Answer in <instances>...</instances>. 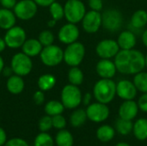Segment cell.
<instances>
[{
  "label": "cell",
  "mask_w": 147,
  "mask_h": 146,
  "mask_svg": "<svg viewBox=\"0 0 147 146\" xmlns=\"http://www.w3.org/2000/svg\"><path fill=\"white\" fill-rule=\"evenodd\" d=\"M4 41L6 46L10 48H18L26 41V32L22 27L14 26L7 30Z\"/></svg>",
  "instance_id": "cell-12"
},
{
  "label": "cell",
  "mask_w": 147,
  "mask_h": 146,
  "mask_svg": "<svg viewBox=\"0 0 147 146\" xmlns=\"http://www.w3.org/2000/svg\"><path fill=\"white\" fill-rule=\"evenodd\" d=\"M147 24V12L144 9L135 11L131 16L130 28L134 29H142Z\"/></svg>",
  "instance_id": "cell-21"
},
{
  "label": "cell",
  "mask_w": 147,
  "mask_h": 146,
  "mask_svg": "<svg viewBox=\"0 0 147 146\" xmlns=\"http://www.w3.org/2000/svg\"><path fill=\"white\" fill-rule=\"evenodd\" d=\"M34 101L37 105H40L44 102L45 101V95L42 90H38L34 94Z\"/></svg>",
  "instance_id": "cell-40"
},
{
  "label": "cell",
  "mask_w": 147,
  "mask_h": 146,
  "mask_svg": "<svg viewBox=\"0 0 147 146\" xmlns=\"http://www.w3.org/2000/svg\"><path fill=\"white\" fill-rule=\"evenodd\" d=\"M115 146H131L129 145L128 144H127V143H123V142H121V143H118L117 145Z\"/></svg>",
  "instance_id": "cell-50"
},
{
  "label": "cell",
  "mask_w": 147,
  "mask_h": 146,
  "mask_svg": "<svg viewBox=\"0 0 147 146\" xmlns=\"http://www.w3.org/2000/svg\"><path fill=\"white\" fill-rule=\"evenodd\" d=\"M6 86L9 92L14 95H17L22 92L24 89V81L21 76L12 75L8 78Z\"/></svg>",
  "instance_id": "cell-22"
},
{
  "label": "cell",
  "mask_w": 147,
  "mask_h": 146,
  "mask_svg": "<svg viewBox=\"0 0 147 146\" xmlns=\"http://www.w3.org/2000/svg\"><path fill=\"white\" fill-rule=\"evenodd\" d=\"M6 139H7L6 133L3 128L0 127V146L4 145V144L6 143Z\"/></svg>",
  "instance_id": "cell-44"
},
{
  "label": "cell",
  "mask_w": 147,
  "mask_h": 146,
  "mask_svg": "<svg viewBox=\"0 0 147 146\" xmlns=\"http://www.w3.org/2000/svg\"><path fill=\"white\" fill-rule=\"evenodd\" d=\"M134 134L139 140H146L147 139V120L141 118L134 124Z\"/></svg>",
  "instance_id": "cell-23"
},
{
  "label": "cell",
  "mask_w": 147,
  "mask_h": 146,
  "mask_svg": "<svg viewBox=\"0 0 147 146\" xmlns=\"http://www.w3.org/2000/svg\"><path fill=\"white\" fill-rule=\"evenodd\" d=\"M5 46H6V43L4 41V39L0 38V52L5 49Z\"/></svg>",
  "instance_id": "cell-47"
},
{
  "label": "cell",
  "mask_w": 147,
  "mask_h": 146,
  "mask_svg": "<svg viewBox=\"0 0 147 146\" xmlns=\"http://www.w3.org/2000/svg\"><path fill=\"white\" fill-rule=\"evenodd\" d=\"M116 41L121 50H130L134 49L136 46L137 38L135 34L128 29L121 32Z\"/></svg>",
  "instance_id": "cell-18"
},
{
  "label": "cell",
  "mask_w": 147,
  "mask_h": 146,
  "mask_svg": "<svg viewBox=\"0 0 147 146\" xmlns=\"http://www.w3.org/2000/svg\"><path fill=\"white\" fill-rule=\"evenodd\" d=\"M40 54L41 62L47 66H56L64 60V51L53 44L45 46Z\"/></svg>",
  "instance_id": "cell-7"
},
{
  "label": "cell",
  "mask_w": 147,
  "mask_h": 146,
  "mask_svg": "<svg viewBox=\"0 0 147 146\" xmlns=\"http://www.w3.org/2000/svg\"><path fill=\"white\" fill-rule=\"evenodd\" d=\"M115 137V129L109 126V125H103L100 126L96 131V138L103 143L109 142L112 140Z\"/></svg>",
  "instance_id": "cell-25"
},
{
  "label": "cell",
  "mask_w": 147,
  "mask_h": 146,
  "mask_svg": "<svg viewBox=\"0 0 147 146\" xmlns=\"http://www.w3.org/2000/svg\"><path fill=\"white\" fill-rule=\"evenodd\" d=\"M84 79V73L81 69H79L78 66L71 67L68 71V80L71 84L79 86L83 83Z\"/></svg>",
  "instance_id": "cell-26"
},
{
  "label": "cell",
  "mask_w": 147,
  "mask_h": 146,
  "mask_svg": "<svg viewBox=\"0 0 147 146\" xmlns=\"http://www.w3.org/2000/svg\"><path fill=\"white\" fill-rule=\"evenodd\" d=\"M56 22H57V21L52 19V20H50V21L47 22V26L50 27V28H53V27H54V26L56 25Z\"/></svg>",
  "instance_id": "cell-48"
},
{
  "label": "cell",
  "mask_w": 147,
  "mask_h": 146,
  "mask_svg": "<svg viewBox=\"0 0 147 146\" xmlns=\"http://www.w3.org/2000/svg\"><path fill=\"white\" fill-rule=\"evenodd\" d=\"M13 72L18 76H27L30 73L33 68V63L31 57L26 55L23 52H18L15 54L11 59V66Z\"/></svg>",
  "instance_id": "cell-8"
},
{
  "label": "cell",
  "mask_w": 147,
  "mask_h": 146,
  "mask_svg": "<svg viewBox=\"0 0 147 146\" xmlns=\"http://www.w3.org/2000/svg\"><path fill=\"white\" fill-rule=\"evenodd\" d=\"M114 59L117 71L124 75H135L146 68V57L136 49H121Z\"/></svg>",
  "instance_id": "cell-1"
},
{
  "label": "cell",
  "mask_w": 147,
  "mask_h": 146,
  "mask_svg": "<svg viewBox=\"0 0 147 146\" xmlns=\"http://www.w3.org/2000/svg\"><path fill=\"white\" fill-rule=\"evenodd\" d=\"M38 87L42 91H48L52 89L56 84V78L52 74L41 75L38 79Z\"/></svg>",
  "instance_id": "cell-24"
},
{
  "label": "cell",
  "mask_w": 147,
  "mask_h": 146,
  "mask_svg": "<svg viewBox=\"0 0 147 146\" xmlns=\"http://www.w3.org/2000/svg\"><path fill=\"white\" fill-rule=\"evenodd\" d=\"M49 11L53 19L55 21H59L65 16L64 7L56 1L49 6Z\"/></svg>",
  "instance_id": "cell-32"
},
{
  "label": "cell",
  "mask_w": 147,
  "mask_h": 146,
  "mask_svg": "<svg viewBox=\"0 0 147 146\" xmlns=\"http://www.w3.org/2000/svg\"><path fill=\"white\" fill-rule=\"evenodd\" d=\"M91 98H92V95L90 93H86L83 98H82V102L84 103V105L85 106H89L90 104V101H91Z\"/></svg>",
  "instance_id": "cell-43"
},
{
  "label": "cell",
  "mask_w": 147,
  "mask_h": 146,
  "mask_svg": "<svg viewBox=\"0 0 147 146\" xmlns=\"http://www.w3.org/2000/svg\"><path fill=\"white\" fill-rule=\"evenodd\" d=\"M86 119H87L86 111L84 109H81V108L77 109L71 115L70 123L74 127H79L85 123Z\"/></svg>",
  "instance_id": "cell-28"
},
{
  "label": "cell",
  "mask_w": 147,
  "mask_h": 146,
  "mask_svg": "<svg viewBox=\"0 0 147 146\" xmlns=\"http://www.w3.org/2000/svg\"><path fill=\"white\" fill-rule=\"evenodd\" d=\"M134 83L137 89L142 93H147V72L140 71L134 75Z\"/></svg>",
  "instance_id": "cell-30"
},
{
  "label": "cell",
  "mask_w": 147,
  "mask_h": 146,
  "mask_svg": "<svg viewBox=\"0 0 147 146\" xmlns=\"http://www.w3.org/2000/svg\"><path fill=\"white\" fill-rule=\"evenodd\" d=\"M88 3H89V7L90 8L91 10L101 11L103 8L102 0H89Z\"/></svg>",
  "instance_id": "cell-37"
},
{
  "label": "cell",
  "mask_w": 147,
  "mask_h": 146,
  "mask_svg": "<svg viewBox=\"0 0 147 146\" xmlns=\"http://www.w3.org/2000/svg\"><path fill=\"white\" fill-rule=\"evenodd\" d=\"M85 56V47L83 43L76 41L67 45L64 51V61L71 67L78 66Z\"/></svg>",
  "instance_id": "cell-4"
},
{
  "label": "cell",
  "mask_w": 147,
  "mask_h": 146,
  "mask_svg": "<svg viewBox=\"0 0 147 146\" xmlns=\"http://www.w3.org/2000/svg\"><path fill=\"white\" fill-rule=\"evenodd\" d=\"M52 120H53V126L56 129L62 130L66 126V120L65 117L62 116L61 114L52 116Z\"/></svg>",
  "instance_id": "cell-36"
},
{
  "label": "cell",
  "mask_w": 147,
  "mask_h": 146,
  "mask_svg": "<svg viewBox=\"0 0 147 146\" xmlns=\"http://www.w3.org/2000/svg\"><path fill=\"white\" fill-rule=\"evenodd\" d=\"M3 68H4V63H3V58L0 56V73L3 71Z\"/></svg>",
  "instance_id": "cell-49"
},
{
  "label": "cell",
  "mask_w": 147,
  "mask_h": 146,
  "mask_svg": "<svg viewBox=\"0 0 147 146\" xmlns=\"http://www.w3.org/2000/svg\"><path fill=\"white\" fill-rule=\"evenodd\" d=\"M52 127H53V120H52V117L50 115L43 116L40 120V121H39V129L41 132L46 133V132L49 131Z\"/></svg>",
  "instance_id": "cell-35"
},
{
  "label": "cell",
  "mask_w": 147,
  "mask_h": 146,
  "mask_svg": "<svg viewBox=\"0 0 147 146\" xmlns=\"http://www.w3.org/2000/svg\"><path fill=\"white\" fill-rule=\"evenodd\" d=\"M0 3L5 9H12L16 4V0H0Z\"/></svg>",
  "instance_id": "cell-41"
},
{
  "label": "cell",
  "mask_w": 147,
  "mask_h": 146,
  "mask_svg": "<svg viewBox=\"0 0 147 146\" xmlns=\"http://www.w3.org/2000/svg\"><path fill=\"white\" fill-rule=\"evenodd\" d=\"M64 10L65 19L74 24L80 22L86 14L85 5L80 0H68L64 6Z\"/></svg>",
  "instance_id": "cell-6"
},
{
  "label": "cell",
  "mask_w": 147,
  "mask_h": 146,
  "mask_svg": "<svg viewBox=\"0 0 147 146\" xmlns=\"http://www.w3.org/2000/svg\"><path fill=\"white\" fill-rule=\"evenodd\" d=\"M3 75L4 76H6V77H10V76H12L11 75V73L13 72V70H12V68L11 67H6V68H3Z\"/></svg>",
  "instance_id": "cell-45"
},
{
  "label": "cell",
  "mask_w": 147,
  "mask_h": 146,
  "mask_svg": "<svg viewBox=\"0 0 147 146\" xmlns=\"http://www.w3.org/2000/svg\"><path fill=\"white\" fill-rule=\"evenodd\" d=\"M82 22L83 29L88 34L96 33L102 27V14L100 11L90 10L86 12Z\"/></svg>",
  "instance_id": "cell-13"
},
{
  "label": "cell",
  "mask_w": 147,
  "mask_h": 146,
  "mask_svg": "<svg viewBox=\"0 0 147 146\" xmlns=\"http://www.w3.org/2000/svg\"><path fill=\"white\" fill-rule=\"evenodd\" d=\"M38 40L41 43L42 46H47L53 45L54 41V35L50 30H44L39 34Z\"/></svg>",
  "instance_id": "cell-34"
},
{
  "label": "cell",
  "mask_w": 147,
  "mask_h": 146,
  "mask_svg": "<svg viewBox=\"0 0 147 146\" xmlns=\"http://www.w3.org/2000/svg\"><path fill=\"white\" fill-rule=\"evenodd\" d=\"M22 52L29 57H34L40 53L42 51V45L39 41V40L35 39H29L26 40V41L22 46Z\"/></svg>",
  "instance_id": "cell-19"
},
{
  "label": "cell",
  "mask_w": 147,
  "mask_h": 146,
  "mask_svg": "<svg viewBox=\"0 0 147 146\" xmlns=\"http://www.w3.org/2000/svg\"><path fill=\"white\" fill-rule=\"evenodd\" d=\"M137 91L134 82L129 80L122 79L116 83V95L124 101L134 100L137 96Z\"/></svg>",
  "instance_id": "cell-15"
},
{
  "label": "cell",
  "mask_w": 147,
  "mask_h": 146,
  "mask_svg": "<svg viewBox=\"0 0 147 146\" xmlns=\"http://www.w3.org/2000/svg\"><path fill=\"white\" fill-rule=\"evenodd\" d=\"M82 93L78 86L73 84L65 85L61 91V102L68 109L78 108L82 102Z\"/></svg>",
  "instance_id": "cell-5"
},
{
  "label": "cell",
  "mask_w": 147,
  "mask_h": 146,
  "mask_svg": "<svg viewBox=\"0 0 147 146\" xmlns=\"http://www.w3.org/2000/svg\"><path fill=\"white\" fill-rule=\"evenodd\" d=\"M34 146H53V139L48 133L42 132L36 136Z\"/></svg>",
  "instance_id": "cell-33"
},
{
  "label": "cell",
  "mask_w": 147,
  "mask_h": 146,
  "mask_svg": "<svg viewBox=\"0 0 147 146\" xmlns=\"http://www.w3.org/2000/svg\"><path fill=\"white\" fill-rule=\"evenodd\" d=\"M121 50L116 40L112 39H104L99 41L96 46V52L100 59H111L115 58Z\"/></svg>",
  "instance_id": "cell-9"
},
{
  "label": "cell",
  "mask_w": 147,
  "mask_h": 146,
  "mask_svg": "<svg viewBox=\"0 0 147 146\" xmlns=\"http://www.w3.org/2000/svg\"><path fill=\"white\" fill-rule=\"evenodd\" d=\"M115 128L120 134L125 136V135H128L133 131L134 124L132 120L120 118L119 120H117L115 123Z\"/></svg>",
  "instance_id": "cell-31"
},
{
  "label": "cell",
  "mask_w": 147,
  "mask_h": 146,
  "mask_svg": "<svg viewBox=\"0 0 147 146\" xmlns=\"http://www.w3.org/2000/svg\"><path fill=\"white\" fill-rule=\"evenodd\" d=\"M96 71L101 78L112 79L116 74L117 69L115 62L111 59H101L96 65Z\"/></svg>",
  "instance_id": "cell-16"
},
{
  "label": "cell",
  "mask_w": 147,
  "mask_h": 146,
  "mask_svg": "<svg viewBox=\"0 0 147 146\" xmlns=\"http://www.w3.org/2000/svg\"><path fill=\"white\" fill-rule=\"evenodd\" d=\"M93 96L98 102H111L116 96V83L112 79L101 78L93 87Z\"/></svg>",
  "instance_id": "cell-2"
},
{
  "label": "cell",
  "mask_w": 147,
  "mask_h": 146,
  "mask_svg": "<svg viewBox=\"0 0 147 146\" xmlns=\"http://www.w3.org/2000/svg\"><path fill=\"white\" fill-rule=\"evenodd\" d=\"M79 34L80 32L77 25L74 23L68 22L61 27L59 31L58 37L60 42L65 45H69L78 41Z\"/></svg>",
  "instance_id": "cell-14"
},
{
  "label": "cell",
  "mask_w": 147,
  "mask_h": 146,
  "mask_svg": "<svg viewBox=\"0 0 147 146\" xmlns=\"http://www.w3.org/2000/svg\"><path fill=\"white\" fill-rule=\"evenodd\" d=\"M55 142L58 146H72L73 137L70 132L62 129L57 133Z\"/></svg>",
  "instance_id": "cell-27"
},
{
  "label": "cell",
  "mask_w": 147,
  "mask_h": 146,
  "mask_svg": "<svg viewBox=\"0 0 147 146\" xmlns=\"http://www.w3.org/2000/svg\"><path fill=\"white\" fill-rule=\"evenodd\" d=\"M141 40H142V42H143L144 46L147 48V29L143 31L142 35H141Z\"/></svg>",
  "instance_id": "cell-46"
},
{
  "label": "cell",
  "mask_w": 147,
  "mask_h": 146,
  "mask_svg": "<svg viewBox=\"0 0 147 146\" xmlns=\"http://www.w3.org/2000/svg\"><path fill=\"white\" fill-rule=\"evenodd\" d=\"M122 13L117 9H108L102 13V26L110 33L118 32L123 25Z\"/></svg>",
  "instance_id": "cell-3"
},
{
  "label": "cell",
  "mask_w": 147,
  "mask_h": 146,
  "mask_svg": "<svg viewBox=\"0 0 147 146\" xmlns=\"http://www.w3.org/2000/svg\"><path fill=\"white\" fill-rule=\"evenodd\" d=\"M37 5L42 6V7H47L50 6L53 3L55 2V0H34Z\"/></svg>",
  "instance_id": "cell-42"
},
{
  "label": "cell",
  "mask_w": 147,
  "mask_h": 146,
  "mask_svg": "<svg viewBox=\"0 0 147 146\" xmlns=\"http://www.w3.org/2000/svg\"><path fill=\"white\" fill-rule=\"evenodd\" d=\"M87 118L93 122L99 123L106 120L109 116V108L107 104L102 102H95L90 104L86 109Z\"/></svg>",
  "instance_id": "cell-10"
},
{
  "label": "cell",
  "mask_w": 147,
  "mask_h": 146,
  "mask_svg": "<svg viewBox=\"0 0 147 146\" xmlns=\"http://www.w3.org/2000/svg\"><path fill=\"white\" fill-rule=\"evenodd\" d=\"M16 15L9 9H0V28L3 29H9L15 26Z\"/></svg>",
  "instance_id": "cell-20"
},
{
  "label": "cell",
  "mask_w": 147,
  "mask_h": 146,
  "mask_svg": "<svg viewBox=\"0 0 147 146\" xmlns=\"http://www.w3.org/2000/svg\"><path fill=\"white\" fill-rule=\"evenodd\" d=\"M37 12V4L34 0H21L14 7V13L21 20H29Z\"/></svg>",
  "instance_id": "cell-11"
},
{
  "label": "cell",
  "mask_w": 147,
  "mask_h": 146,
  "mask_svg": "<svg viewBox=\"0 0 147 146\" xmlns=\"http://www.w3.org/2000/svg\"><path fill=\"white\" fill-rule=\"evenodd\" d=\"M4 146H29L28 145V143L19 138H15V139H11L9 141H7Z\"/></svg>",
  "instance_id": "cell-38"
},
{
  "label": "cell",
  "mask_w": 147,
  "mask_h": 146,
  "mask_svg": "<svg viewBox=\"0 0 147 146\" xmlns=\"http://www.w3.org/2000/svg\"><path fill=\"white\" fill-rule=\"evenodd\" d=\"M137 103H138L139 108L141 111L147 113V93H143V95L140 97Z\"/></svg>",
  "instance_id": "cell-39"
},
{
  "label": "cell",
  "mask_w": 147,
  "mask_h": 146,
  "mask_svg": "<svg viewBox=\"0 0 147 146\" xmlns=\"http://www.w3.org/2000/svg\"><path fill=\"white\" fill-rule=\"evenodd\" d=\"M65 107L62 102L58 101H50L45 106V112L47 115L54 116L61 114L64 112Z\"/></svg>",
  "instance_id": "cell-29"
},
{
  "label": "cell",
  "mask_w": 147,
  "mask_h": 146,
  "mask_svg": "<svg viewBox=\"0 0 147 146\" xmlns=\"http://www.w3.org/2000/svg\"><path fill=\"white\" fill-rule=\"evenodd\" d=\"M145 57H146V67L147 68V53L145 55Z\"/></svg>",
  "instance_id": "cell-51"
},
{
  "label": "cell",
  "mask_w": 147,
  "mask_h": 146,
  "mask_svg": "<svg viewBox=\"0 0 147 146\" xmlns=\"http://www.w3.org/2000/svg\"><path fill=\"white\" fill-rule=\"evenodd\" d=\"M139 106L138 103L135 102L134 100H127L125 101L119 108V116L121 119L133 120L138 114L139 112Z\"/></svg>",
  "instance_id": "cell-17"
}]
</instances>
